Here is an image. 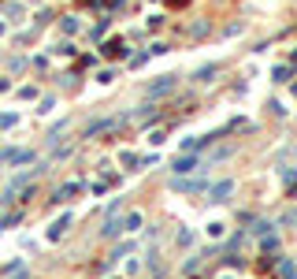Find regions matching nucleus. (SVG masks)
Masks as SVG:
<instances>
[{
  "label": "nucleus",
  "instance_id": "10",
  "mask_svg": "<svg viewBox=\"0 0 297 279\" xmlns=\"http://www.w3.org/2000/svg\"><path fill=\"white\" fill-rule=\"evenodd\" d=\"M78 190H82V182H67V186L60 190V194H56V201H67V197H74Z\"/></svg>",
  "mask_w": 297,
  "mask_h": 279
},
{
  "label": "nucleus",
  "instance_id": "16",
  "mask_svg": "<svg viewBox=\"0 0 297 279\" xmlns=\"http://www.w3.org/2000/svg\"><path fill=\"white\" fill-rule=\"evenodd\" d=\"M286 224H297V208H293V213H282V227Z\"/></svg>",
  "mask_w": 297,
  "mask_h": 279
},
{
  "label": "nucleus",
  "instance_id": "9",
  "mask_svg": "<svg viewBox=\"0 0 297 279\" xmlns=\"http://www.w3.org/2000/svg\"><path fill=\"white\" fill-rule=\"evenodd\" d=\"M271 79H275V82H290V79H293V67H286V63H282V67H275Z\"/></svg>",
  "mask_w": 297,
  "mask_h": 279
},
{
  "label": "nucleus",
  "instance_id": "4",
  "mask_svg": "<svg viewBox=\"0 0 297 279\" xmlns=\"http://www.w3.org/2000/svg\"><path fill=\"white\" fill-rule=\"evenodd\" d=\"M101 52L108 56V60H123V56H127V45H123L119 37H112V41H104V45H101Z\"/></svg>",
  "mask_w": 297,
  "mask_h": 279
},
{
  "label": "nucleus",
  "instance_id": "20",
  "mask_svg": "<svg viewBox=\"0 0 297 279\" xmlns=\"http://www.w3.org/2000/svg\"><path fill=\"white\" fill-rule=\"evenodd\" d=\"M223 279H231V275H223Z\"/></svg>",
  "mask_w": 297,
  "mask_h": 279
},
{
  "label": "nucleus",
  "instance_id": "17",
  "mask_svg": "<svg viewBox=\"0 0 297 279\" xmlns=\"http://www.w3.org/2000/svg\"><path fill=\"white\" fill-rule=\"evenodd\" d=\"M167 4H171V8H186L189 0H167Z\"/></svg>",
  "mask_w": 297,
  "mask_h": 279
},
{
  "label": "nucleus",
  "instance_id": "7",
  "mask_svg": "<svg viewBox=\"0 0 297 279\" xmlns=\"http://www.w3.org/2000/svg\"><path fill=\"white\" fill-rule=\"evenodd\" d=\"M67 227H71V216H60V220H56V224L49 227V238H52V242H56V238H63V235H67Z\"/></svg>",
  "mask_w": 297,
  "mask_h": 279
},
{
  "label": "nucleus",
  "instance_id": "8",
  "mask_svg": "<svg viewBox=\"0 0 297 279\" xmlns=\"http://www.w3.org/2000/svg\"><path fill=\"white\" fill-rule=\"evenodd\" d=\"M123 235V220H108L104 224V238H119Z\"/></svg>",
  "mask_w": 297,
  "mask_h": 279
},
{
  "label": "nucleus",
  "instance_id": "18",
  "mask_svg": "<svg viewBox=\"0 0 297 279\" xmlns=\"http://www.w3.org/2000/svg\"><path fill=\"white\" fill-rule=\"evenodd\" d=\"M290 60H293V63H297V49H293V52H290Z\"/></svg>",
  "mask_w": 297,
  "mask_h": 279
},
{
  "label": "nucleus",
  "instance_id": "12",
  "mask_svg": "<svg viewBox=\"0 0 297 279\" xmlns=\"http://www.w3.org/2000/svg\"><path fill=\"white\" fill-rule=\"evenodd\" d=\"M138 227H141V216H138V213L123 216V231H138Z\"/></svg>",
  "mask_w": 297,
  "mask_h": 279
},
{
  "label": "nucleus",
  "instance_id": "3",
  "mask_svg": "<svg viewBox=\"0 0 297 279\" xmlns=\"http://www.w3.org/2000/svg\"><path fill=\"white\" fill-rule=\"evenodd\" d=\"M0 160H4V164H30L34 153L30 149H4V153H0Z\"/></svg>",
  "mask_w": 297,
  "mask_h": 279
},
{
  "label": "nucleus",
  "instance_id": "15",
  "mask_svg": "<svg viewBox=\"0 0 297 279\" xmlns=\"http://www.w3.org/2000/svg\"><path fill=\"white\" fill-rule=\"evenodd\" d=\"M271 112H275V115H286V112H290V108H286L282 101H271Z\"/></svg>",
  "mask_w": 297,
  "mask_h": 279
},
{
  "label": "nucleus",
  "instance_id": "11",
  "mask_svg": "<svg viewBox=\"0 0 297 279\" xmlns=\"http://www.w3.org/2000/svg\"><path fill=\"white\" fill-rule=\"evenodd\" d=\"M279 275H282V279H297V264H293V261H282V264H279Z\"/></svg>",
  "mask_w": 297,
  "mask_h": 279
},
{
  "label": "nucleus",
  "instance_id": "1",
  "mask_svg": "<svg viewBox=\"0 0 297 279\" xmlns=\"http://www.w3.org/2000/svg\"><path fill=\"white\" fill-rule=\"evenodd\" d=\"M175 86H178V82H175V75H160V79H156V82H149L141 93H145V97H164V93H171Z\"/></svg>",
  "mask_w": 297,
  "mask_h": 279
},
{
  "label": "nucleus",
  "instance_id": "14",
  "mask_svg": "<svg viewBox=\"0 0 297 279\" xmlns=\"http://www.w3.org/2000/svg\"><path fill=\"white\" fill-rule=\"evenodd\" d=\"M208 235L219 238V235H223V224H219V220H216V224H208Z\"/></svg>",
  "mask_w": 297,
  "mask_h": 279
},
{
  "label": "nucleus",
  "instance_id": "13",
  "mask_svg": "<svg viewBox=\"0 0 297 279\" xmlns=\"http://www.w3.org/2000/svg\"><path fill=\"white\" fill-rule=\"evenodd\" d=\"M279 175H282V182H290V186H293V182H297V168H282Z\"/></svg>",
  "mask_w": 297,
  "mask_h": 279
},
{
  "label": "nucleus",
  "instance_id": "6",
  "mask_svg": "<svg viewBox=\"0 0 297 279\" xmlns=\"http://www.w3.org/2000/svg\"><path fill=\"white\" fill-rule=\"evenodd\" d=\"M216 75H219V63H205L193 71V82H216Z\"/></svg>",
  "mask_w": 297,
  "mask_h": 279
},
{
  "label": "nucleus",
  "instance_id": "19",
  "mask_svg": "<svg viewBox=\"0 0 297 279\" xmlns=\"http://www.w3.org/2000/svg\"><path fill=\"white\" fill-rule=\"evenodd\" d=\"M15 279H26V275H15Z\"/></svg>",
  "mask_w": 297,
  "mask_h": 279
},
{
  "label": "nucleus",
  "instance_id": "2",
  "mask_svg": "<svg viewBox=\"0 0 297 279\" xmlns=\"http://www.w3.org/2000/svg\"><path fill=\"white\" fill-rule=\"evenodd\" d=\"M197 168H205V164H201L193 153H182V157L171 160V175H186V171H197Z\"/></svg>",
  "mask_w": 297,
  "mask_h": 279
},
{
  "label": "nucleus",
  "instance_id": "5",
  "mask_svg": "<svg viewBox=\"0 0 297 279\" xmlns=\"http://www.w3.org/2000/svg\"><path fill=\"white\" fill-rule=\"evenodd\" d=\"M231 194H234V182H231V179H223V182H216V186L208 190V201H227Z\"/></svg>",
  "mask_w": 297,
  "mask_h": 279
}]
</instances>
